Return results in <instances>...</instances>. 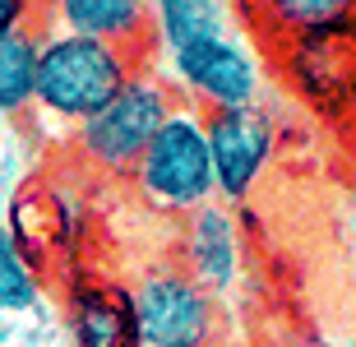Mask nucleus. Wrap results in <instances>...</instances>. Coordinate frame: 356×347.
Instances as JSON below:
<instances>
[{
    "instance_id": "3",
    "label": "nucleus",
    "mask_w": 356,
    "mask_h": 347,
    "mask_svg": "<svg viewBox=\"0 0 356 347\" xmlns=\"http://www.w3.org/2000/svg\"><path fill=\"white\" fill-rule=\"evenodd\" d=\"M130 181L148 209L172 213V218H190L195 209L218 200V176H213L204 111L176 107L172 120L144 148V158L130 172Z\"/></svg>"
},
{
    "instance_id": "15",
    "label": "nucleus",
    "mask_w": 356,
    "mask_h": 347,
    "mask_svg": "<svg viewBox=\"0 0 356 347\" xmlns=\"http://www.w3.org/2000/svg\"><path fill=\"white\" fill-rule=\"evenodd\" d=\"M28 14H33V0H0V38L28 28Z\"/></svg>"
},
{
    "instance_id": "10",
    "label": "nucleus",
    "mask_w": 356,
    "mask_h": 347,
    "mask_svg": "<svg viewBox=\"0 0 356 347\" xmlns=\"http://www.w3.org/2000/svg\"><path fill=\"white\" fill-rule=\"evenodd\" d=\"M51 19L65 33L102 38L148 56V19L153 0H51Z\"/></svg>"
},
{
    "instance_id": "4",
    "label": "nucleus",
    "mask_w": 356,
    "mask_h": 347,
    "mask_svg": "<svg viewBox=\"0 0 356 347\" xmlns=\"http://www.w3.org/2000/svg\"><path fill=\"white\" fill-rule=\"evenodd\" d=\"M158 70L176 88V97H185V107L204 111V116L250 107L264 93V60L241 28H227V33L199 38L190 47L162 51Z\"/></svg>"
},
{
    "instance_id": "9",
    "label": "nucleus",
    "mask_w": 356,
    "mask_h": 347,
    "mask_svg": "<svg viewBox=\"0 0 356 347\" xmlns=\"http://www.w3.org/2000/svg\"><path fill=\"white\" fill-rule=\"evenodd\" d=\"M74 223H79V213H74V200L65 190L47 186V181H28L10 200V223L5 227L28 250V259L42 268L51 255L74 245Z\"/></svg>"
},
{
    "instance_id": "7",
    "label": "nucleus",
    "mask_w": 356,
    "mask_h": 347,
    "mask_svg": "<svg viewBox=\"0 0 356 347\" xmlns=\"http://www.w3.org/2000/svg\"><path fill=\"white\" fill-rule=\"evenodd\" d=\"M70 347H144L134 320V292L125 282L74 273L65 287Z\"/></svg>"
},
{
    "instance_id": "5",
    "label": "nucleus",
    "mask_w": 356,
    "mask_h": 347,
    "mask_svg": "<svg viewBox=\"0 0 356 347\" xmlns=\"http://www.w3.org/2000/svg\"><path fill=\"white\" fill-rule=\"evenodd\" d=\"M130 292L144 347H213L218 301L181 264L148 268L139 282H130Z\"/></svg>"
},
{
    "instance_id": "1",
    "label": "nucleus",
    "mask_w": 356,
    "mask_h": 347,
    "mask_svg": "<svg viewBox=\"0 0 356 347\" xmlns=\"http://www.w3.org/2000/svg\"><path fill=\"white\" fill-rule=\"evenodd\" d=\"M139 65L148 60L130 47L56 28L42 38L38 51V111L79 130L92 111H102L134 79Z\"/></svg>"
},
{
    "instance_id": "11",
    "label": "nucleus",
    "mask_w": 356,
    "mask_h": 347,
    "mask_svg": "<svg viewBox=\"0 0 356 347\" xmlns=\"http://www.w3.org/2000/svg\"><path fill=\"white\" fill-rule=\"evenodd\" d=\"M236 0H153V19H148V47L153 51H176L199 38L227 33L236 24Z\"/></svg>"
},
{
    "instance_id": "6",
    "label": "nucleus",
    "mask_w": 356,
    "mask_h": 347,
    "mask_svg": "<svg viewBox=\"0 0 356 347\" xmlns=\"http://www.w3.org/2000/svg\"><path fill=\"white\" fill-rule=\"evenodd\" d=\"M209 130V153H213V176H218V200L236 204L245 200L259 176L268 172V162L277 153V116L264 102L232 111H209L204 116Z\"/></svg>"
},
{
    "instance_id": "13",
    "label": "nucleus",
    "mask_w": 356,
    "mask_h": 347,
    "mask_svg": "<svg viewBox=\"0 0 356 347\" xmlns=\"http://www.w3.org/2000/svg\"><path fill=\"white\" fill-rule=\"evenodd\" d=\"M38 51L42 38L33 28L0 38V120H19L38 111Z\"/></svg>"
},
{
    "instance_id": "8",
    "label": "nucleus",
    "mask_w": 356,
    "mask_h": 347,
    "mask_svg": "<svg viewBox=\"0 0 356 347\" xmlns=\"http://www.w3.org/2000/svg\"><path fill=\"white\" fill-rule=\"evenodd\" d=\"M181 268L213 296L241 278V227L222 200L181 218Z\"/></svg>"
},
{
    "instance_id": "2",
    "label": "nucleus",
    "mask_w": 356,
    "mask_h": 347,
    "mask_svg": "<svg viewBox=\"0 0 356 347\" xmlns=\"http://www.w3.org/2000/svg\"><path fill=\"white\" fill-rule=\"evenodd\" d=\"M176 107H181V97L162 79V70L139 65L134 79L74 130V153L97 176H130L144 158V148L153 144V134L172 120Z\"/></svg>"
},
{
    "instance_id": "14",
    "label": "nucleus",
    "mask_w": 356,
    "mask_h": 347,
    "mask_svg": "<svg viewBox=\"0 0 356 347\" xmlns=\"http://www.w3.org/2000/svg\"><path fill=\"white\" fill-rule=\"evenodd\" d=\"M38 301H42V268L28 259L14 232L0 223V320L38 310Z\"/></svg>"
},
{
    "instance_id": "12",
    "label": "nucleus",
    "mask_w": 356,
    "mask_h": 347,
    "mask_svg": "<svg viewBox=\"0 0 356 347\" xmlns=\"http://www.w3.org/2000/svg\"><path fill=\"white\" fill-rule=\"evenodd\" d=\"M250 28H264L268 38H315L347 28L356 14V0H236Z\"/></svg>"
}]
</instances>
